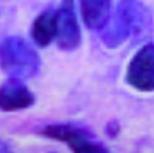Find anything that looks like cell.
<instances>
[{
    "label": "cell",
    "mask_w": 154,
    "mask_h": 153,
    "mask_svg": "<svg viewBox=\"0 0 154 153\" xmlns=\"http://www.w3.org/2000/svg\"><path fill=\"white\" fill-rule=\"evenodd\" d=\"M56 44L61 51H75L82 41L75 2L63 0L56 10Z\"/></svg>",
    "instance_id": "3957f363"
},
{
    "label": "cell",
    "mask_w": 154,
    "mask_h": 153,
    "mask_svg": "<svg viewBox=\"0 0 154 153\" xmlns=\"http://www.w3.org/2000/svg\"><path fill=\"white\" fill-rule=\"evenodd\" d=\"M44 137L55 141H60L71 146L76 141L86 137L94 135V133L89 127L83 126L81 123L75 122H61V123H49L44 126L40 131Z\"/></svg>",
    "instance_id": "52a82bcc"
},
{
    "label": "cell",
    "mask_w": 154,
    "mask_h": 153,
    "mask_svg": "<svg viewBox=\"0 0 154 153\" xmlns=\"http://www.w3.org/2000/svg\"><path fill=\"white\" fill-rule=\"evenodd\" d=\"M0 67L10 78L26 81L38 74L41 59L25 38L8 36L0 43Z\"/></svg>",
    "instance_id": "6da1fadb"
},
{
    "label": "cell",
    "mask_w": 154,
    "mask_h": 153,
    "mask_svg": "<svg viewBox=\"0 0 154 153\" xmlns=\"http://www.w3.org/2000/svg\"><path fill=\"white\" fill-rule=\"evenodd\" d=\"M70 149L72 150V153H111L102 142L97 141L96 135L79 139L71 145Z\"/></svg>",
    "instance_id": "30bf717a"
},
{
    "label": "cell",
    "mask_w": 154,
    "mask_h": 153,
    "mask_svg": "<svg viewBox=\"0 0 154 153\" xmlns=\"http://www.w3.org/2000/svg\"><path fill=\"white\" fill-rule=\"evenodd\" d=\"M30 37L38 48H47L56 40V10L47 8L37 15L30 27Z\"/></svg>",
    "instance_id": "ba28073f"
},
{
    "label": "cell",
    "mask_w": 154,
    "mask_h": 153,
    "mask_svg": "<svg viewBox=\"0 0 154 153\" xmlns=\"http://www.w3.org/2000/svg\"><path fill=\"white\" fill-rule=\"evenodd\" d=\"M104 45L109 49H116L122 46L127 40H131L130 30L125 22L116 11L112 14L111 19L108 21L105 27L100 32Z\"/></svg>",
    "instance_id": "9c48e42d"
},
{
    "label": "cell",
    "mask_w": 154,
    "mask_h": 153,
    "mask_svg": "<svg viewBox=\"0 0 154 153\" xmlns=\"http://www.w3.org/2000/svg\"><path fill=\"white\" fill-rule=\"evenodd\" d=\"M51 153H53V152H51Z\"/></svg>",
    "instance_id": "4fadbf2b"
},
{
    "label": "cell",
    "mask_w": 154,
    "mask_h": 153,
    "mask_svg": "<svg viewBox=\"0 0 154 153\" xmlns=\"http://www.w3.org/2000/svg\"><path fill=\"white\" fill-rule=\"evenodd\" d=\"M79 11L87 29L101 32L112 17V0H79Z\"/></svg>",
    "instance_id": "8992f818"
},
{
    "label": "cell",
    "mask_w": 154,
    "mask_h": 153,
    "mask_svg": "<svg viewBox=\"0 0 154 153\" xmlns=\"http://www.w3.org/2000/svg\"><path fill=\"white\" fill-rule=\"evenodd\" d=\"M0 153H14V150L7 142L0 141Z\"/></svg>",
    "instance_id": "7c38bea8"
},
{
    "label": "cell",
    "mask_w": 154,
    "mask_h": 153,
    "mask_svg": "<svg viewBox=\"0 0 154 153\" xmlns=\"http://www.w3.org/2000/svg\"><path fill=\"white\" fill-rule=\"evenodd\" d=\"M120 131H122V127H120V123L117 120H109L106 124V127H105V133H106V135L109 137V138H115V137H117L120 134Z\"/></svg>",
    "instance_id": "8fae6325"
},
{
    "label": "cell",
    "mask_w": 154,
    "mask_h": 153,
    "mask_svg": "<svg viewBox=\"0 0 154 153\" xmlns=\"http://www.w3.org/2000/svg\"><path fill=\"white\" fill-rule=\"evenodd\" d=\"M125 81L128 86L140 93L154 92V44H145L131 58Z\"/></svg>",
    "instance_id": "7a4b0ae2"
},
{
    "label": "cell",
    "mask_w": 154,
    "mask_h": 153,
    "mask_svg": "<svg viewBox=\"0 0 154 153\" xmlns=\"http://www.w3.org/2000/svg\"><path fill=\"white\" fill-rule=\"evenodd\" d=\"M35 103L33 92L25 81L10 78L0 85V111L18 112L30 108Z\"/></svg>",
    "instance_id": "5b68a950"
},
{
    "label": "cell",
    "mask_w": 154,
    "mask_h": 153,
    "mask_svg": "<svg viewBox=\"0 0 154 153\" xmlns=\"http://www.w3.org/2000/svg\"><path fill=\"white\" fill-rule=\"evenodd\" d=\"M115 11L125 22L132 43L145 41L150 36L153 18L149 7L140 0H120Z\"/></svg>",
    "instance_id": "277c9868"
}]
</instances>
